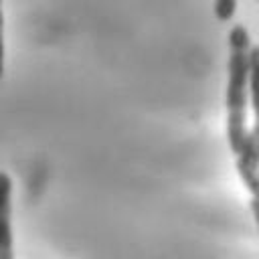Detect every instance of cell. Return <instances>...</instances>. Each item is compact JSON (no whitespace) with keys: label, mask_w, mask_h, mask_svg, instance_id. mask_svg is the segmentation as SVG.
Listing matches in <instances>:
<instances>
[{"label":"cell","mask_w":259,"mask_h":259,"mask_svg":"<svg viewBox=\"0 0 259 259\" xmlns=\"http://www.w3.org/2000/svg\"><path fill=\"white\" fill-rule=\"evenodd\" d=\"M249 32L235 24L229 32V75H227V140L233 154H241L249 144L247 103H249Z\"/></svg>","instance_id":"6da1fadb"},{"label":"cell","mask_w":259,"mask_h":259,"mask_svg":"<svg viewBox=\"0 0 259 259\" xmlns=\"http://www.w3.org/2000/svg\"><path fill=\"white\" fill-rule=\"evenodd\" d=\"M0 259H14L12 178L6 172H0Z\"/></svg>","instance_id":"7a4b0ae2"},{"label":"cell","mask_w":259,"mask_h":259,"mask_svg":"<svg viewBox=\"0 0 259 259\" xmlns=\"http://www.w3.org/2000/svg\"><path fill=\"white\" fill-rule=\"evenodd\" d=\"M249 95L253 109V127L249 132V140L259 156V45L249 49Z\"/></svg>","instance_id":"3957f363"},{"label":"cell","mask_w":259,"mask_h":259,"mask_svg":"<svg viewBox=\"0 0 259 259\" xmlns=\"http://www.w3.org/2000/svg\"><path fill=\"white\" fill-rule=\"evenodd\" d=\"M237 10V0H214V16L223 22L231 20Z\"/></svg>","instance_id":"277c9868"},{"label":"cell","mask_w":259,"mask_h":259,"mask_svg":"<svg viewBox=\"0 0 259 259\" xmlns=\"http://www.w3.org/2000/svg\"><path fill=\"white\" fill-rule=\"evenodd\" d=\"M2 4V0H0ZM4 16H2V10H0V77H2V71H4Z\"/></svg>","instance_id":"5b68a950"},{"label":"cell","mask_w":259,"mask_h":259,"mask_svg":"<svg viewBox=\"0 0 259 259\" xmlns=\"http://www.w3.org/2000/svg\"><path fill=\"white\" fill-rule=\"evenodd\" d=\"M251 212H253L255 223L259 227V196H251Z\"/></svg>","instance_id":"8992f818"}]
</instances>
